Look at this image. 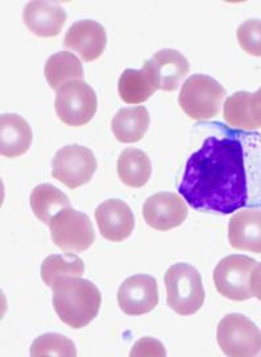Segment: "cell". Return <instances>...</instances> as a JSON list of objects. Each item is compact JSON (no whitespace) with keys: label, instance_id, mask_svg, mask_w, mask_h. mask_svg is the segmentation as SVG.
<instances>
[{"label":"cell","instance_id":"1","mask_svg":"<svg viewBox=\"0 0 261 357\" xmlns=\"http://www.w3.org/2000/svg\"><path fill=\"white\" fill-rule=\"evenodd\" d=\"M190 207L202 213L228 215L248 201L247 174L241 143L210 136L190 155L178 186Z\"/></svg>","mask_w":261,"mask_h":357},{"label":"cell","instance_id":"2","mask_svg":"<svg viewBox=\"0 0 261 357\" xmlns=\"http://www.w3.org/2000/svg\"><path fill=\"white\" fill-rule=\"evenodd\" d=\"M53 307L59 319L74 330H80L94 321L100 309L99 289L89 280L68 277L53 285Z\"/></svg>","mask_w":261,"mask_h":357},{"label":"cell","instance_id":"3","mask_svg":"<svg viewBox=\"0 0 261 357\" xmlns=\"http://www.w3.org/2000/svg\"><path fill=\"white\" fill-rule=\"evenodd\" d=\"M167 306L186 317L200 311L204 302V289L197 268L186 262H178L166 271L164 277Z\"/></svg>","mask_w":261,"mask_h":357},{"label":"cell","instance_id":"4","mask_svg":"<svg viewBox=\"0 0 261 357\" xmlns=\"http://www.w3.org/2000/svg\"><path fill=\"white\" fill-rule=\"evenodd\" d=\"M225 96V87L218 81L204 74H194L182 84L178 103L191 119L209 120L221 112Z\"/></svg>","mask_w":261,"mask_h":357},{"label":"cell","instance_id":"5","mask_svg":"<svg viewBox=\"0 0 261 357\" xmlns=\"http://www.w3.org/2000/svg\"><path fill=\"white\" fill-rule=\"evenodd\" d=\"M216 340L225 356L251 357L260 355V328L246 315H225L218 324Z\"/></svg>","mask_w":261,"mask_h":357},{"label":"cell","instance_id":"6","mask_svg":"<svg viewBox=\"0 0 261 357\" xmlns=\"http://www.w3.org/2000/svg\"><path fill=\"white\" fill-rule=\"evenodd\" d=\"M50 236L59 250L81 253L89 250L95 240L90 218L68 207L54 215L49 223Z\"/></svg>","mask_w":261,"mask_h":357},{"label":"cell","instance_id":"7","mask_svg":"<svg viewBox=\"0 0 261 357\" xmlns=\"http://www.w3.org/2000/svg\"><path fill=\"white\" fill-rule=\"evenodd\" d=\"M54 108L62 123L82 127L94 118L98 99L90 84L80 79L70 81L57 90Z\"/></svg>","mask_w":261,"mask_h":357},{"label":"cell","instance_id":"8","mask_svg":"<svg viewBox=\"0 0 261 357\" xmlns=\"http://www.w3.org/2000/svg\"><path fill=\"white\" fill-rule=\"evenodd\" d=\"M96 167V158L91 149L73 144L61 148L53 157L52 176L74 190L91 181Z\"/></svg>","mask_w":261,"mask_h":357},{"label":"cell","instance_id":"9","mask_svg":"<svg viewBox=\"0 0 261 357\" xmlns=\"http://www.w3.org/2000/svg\"><path fill=\"white\" fill-rule=\"evenodd\" d=\"M256 264V260L244 255H231L222 259L213 275L218 293L237 302L252 298L249 278Z\"/></svg>","mask_w":261,"mask_h":357},{"label":"cell","instance_id":"10","mask_svg":"<svg viewBox=\"0 0 261 357\" xmlns=\"http://www.w3.org/2000/svg\"><path fill=\"white\" fill-rule=\"evenodd\" d=\"M142 218L154 229L169 231L186 220L188 206L176 192H157L144 202Z\"/></svg>","mask_w":261,"mask_h":357},{"label":"cell","instance_id":"11","mask_svg":"<svg viewBox=\"0 0 261 357\" xmlns=\"http://www.w3.org/2000/svg\"><path fill=\"white\" fill-rule=\"evenodd\" d=\"M119 307L130 317L144 315L157 306V281L149 274H135L128 277L118 291Z\"/></svg>","mask_w":261,"mask_h":357},{"label":"cell","instance_id":"12","mask_svg":"<svg viewBox=\"0 0 261 357\" xmlns=\"http://www.w3.org/2000/svg\"><path fill=\"white\" fill-rule=\"evenodd\" d=\"M95 219L103 238L120 243L130 236L135 216L130 206L120 199H107L95 210Z\"/></svg>","mask_w":261,"mask_h":357},{"label":"cell","instance_id":"13","mask_svg":"<svg viewBox=\"0 0 261 357\" xmlns=\"http://www.w3.org/2000/svg\"><path fill=\"white\" fill-rule=\"evenodd\" d=\"M107 44V33L103 25L94 20H80L71 25L64 38L65 48L80 54L84 62L99 59Z\"/></svg>","mask_w":261,"mask_h":357},{"label":"cell","instance_id":"14","mask_svg":"<svg viewBox=\"0 0 261 357\" xmlns=\"http://www.w3.org/2000/svg\"><path fill=\"white\" fill-rule=\"evenodd\" d=\"M154 74L157 90L174 91L189 73V61L176 49H161L145 61Z\"/></svg>","mask_w":261,"mask_h":357},{"label":"cell","instance_id":"15","mask_svg":"<svg viewBox=\"0 0 261 357\" xmlns=\"http://www.w3.org/2000/svg\"><path fill=\"white\" fill-rule=\"evenodd\" d=\"M66 19V11L56 1L35 0L24 8V23L36 36H59Z\"/></svg>","mask_w":261,"mask_h":357},{"label":"cell","instance_id":"16","mask_svg":"<svg viewBox=\"0 0 261 357\" xmlns=\"http://www.w3.org/2000/svg\"><path fill=\"white\" fill-rule=\"evenodd\" d=\"M228 241L235 250L261 253V210L237 211L228 223Z\"/></svg>","mask_w":261,"mask_h":357},{"label":"cell","instance_id":"17","mask_svg":"<svg viewBox=\"0 0 261 357\" xmlns=\"http://www.w3.org/2000/svg\"><path fill=\"white\" fill-rule=\"evenodd\" d=\"M33 139L32 128L17 114H3L0 118V153L10 158L28 152Z\"/></svg>","mask_w":261,"mask_h":357},{"label":"cell","instance_id":"18","mask_svg":"<svg viewBox=\"0 0 261 357\" xmlns=\"http://www.w3.org/2000/svg\"><path fill=\"white\" fill-rule=\"evenodd\" d=\"M151 116L144 106L120 108L111 121V130L120 143H137L149 128Z\"/></svg>","mask_w":261,"mask_h":357},{"label":"cell","instance_id":"19","mask_svg":"<svg viewBox=\"0 0 261 357\" xmlns=\"http://www.w3.org/2000/svg\"><path fill=\"white\" fill-rule=\"evenodd\" d=\"M156 90L154 74L145 62L140 70L126 69L119 78V96L128 105H140L154 96Z\"/></svg>","mask_w":261,"mask_h":357},{"label":"cell","instance_id":"20","mask_svg":"<svg viewBox=\"0 0 261 357\" xmlns=\"http://www.w3.org/2000/svg\"><path fill=\"white\" fill-rule=\"evenodd\" d=\"M120 181L133 189L147 185L152 174V162L145 152L136 148H126L118 158Z\"/></svg>","mask_w":261,"mask_h":357},{"label":"cell","instance_id":"21","mask_svg":"<svg viewBox=\"0 0 261 357\" xmlns=\"http://www.w3.org/2000/svg\"><path fill=\"white\" fill-rule=\"evenodd\" d=\"M29 203L37 219L49 225L52 218L59 211L70 207V201L65 192L50 183H41L31 192Z\"/></svg>","mask_w":261,"mask_h":357},{"label":"cell","instance_id":"22","mask_svg":"<svg viewBox=\"0 0 261 357\" xmlns=\"http://www.w3.org/2000/svg\"><path fill=\"white\" fill-rule=\"evenodd\" d=\"M44 74L50 89L59 90L70 81H82L83 68L81 60L69 52H59L47 59Z\"/></svg>","mask_w":261,"mask_h":357},{"label":"cell","instance_id":"23","mask_svg":"<svg viewBox=\"0 0 261 357\" xmlns=\"http://www.w3.org/2000/svg\"><path fill=\"white\" fill-rule=\"evenodd\" d=\"M84 272V264L74 253L50 255L41 264V278L47 287L68 277H81Z\"/></svg>","mask_w":261,"mask_h":357},{"label":"cell","instance_id":"24","mask_svg":"<svg viewBox=\"0 0 261 357\" xmlns=\"http://www.w3.org/2000/svg\"><path fill=\"white\" fill-rule=\"evenodd\" d=\"M29 355L33 357H74L77 348L69 337L59 333H44L36 337L31 345Z\"/></svg>","mask_w":261,"mask_h":357},{"label":"cell","instance_id":"25","mask_svg":"<svg viewBox=\"0 0 261 357\" xmlns=\"http://www.w3.org/2000/svg\"><path fill=\"white\" fill-rule=\"evenodd\" d=\"M237 41L241 49L255 57H261V20L249 19L239 25Z\"/></svg>","mask_w":261,"mask_h":357},{"label":"cell","instance_id":"26","mask_svg":"<svg viewBox=\"0 0 261 357\" xmlns=\"http://www.w3.org/2000/svg\"><path fill=\"white\" fill-rule=\"evenodd\" d=\"M165 348L163 343L154 337H142L130 351V356H165Z\"/></svg>","mask_w":261,"mask_h":357},{"label":"cell","instance_id":"27","mask_svg":"<svg viewBox=\"0 0 261 357\" xmlns=\"http://www.w3.org/2000/svg\"><path fill=\"white\" fill-rule=\"evenodd\" d=\"M248 118L252 130L261 128V87L248 98Z\"/></svg>","mask_w":261,"mask_h":357},{"label":"cell","instance_id":"28","mask_svg":"<svg viewBox=\"0 0 261 357\" xmlns=\"http://www.w3.org/2000/svg\"><path fill=\"white\" fill-rule=\"evenodd\" d=\"M249 285L252 297L258 298L261 302V262L255 265L249 278Z\"/></svg>","mask_w":261,"mask_h":357},{"label":"cell","instance_id":"29","mask_svg":"<svg viewBox=\"0 0 261 357\" xmlns=\"http://www.w3.org/2000/svg\"><path fill=\"white\" fill-rule=\"evenodd\" d=\"M260 355H261V352H260Z\"/></svg>","mask_w":261,"mask_h":357}]
</instances>
